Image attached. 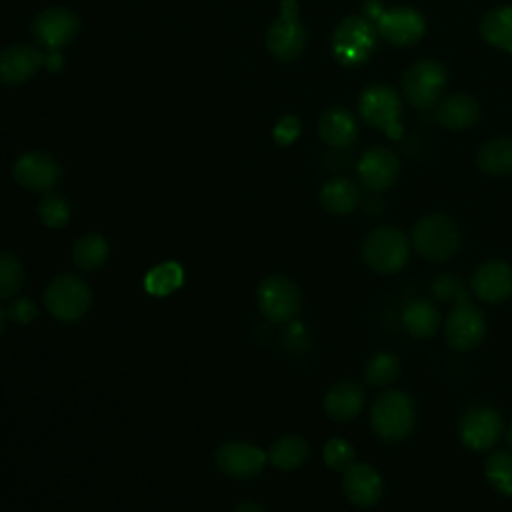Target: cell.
Masks as SVG:
<instances>
[{"instance_id":"f35d334b","label":"cell","mask_w":512,"mask_h":512,"mask_svg":"<svg viewBox=\"0 0 512 512\" xmlns=\"http://www.w3.org/2000/svg\"><path fill=\"white\" fill-rule=\"evenodd\" d=\"M44 62H46V66H48V70H60L62 68V64H64V58H62V54L58 52V50H50L48 52V56H44Z\"/></svg>"},{"instance_id":"2e32d148","label":"cell","mask_w":512,"mask_h":512,"mask_svg":"<svg viewBox=\"0 0 512 512\" xmlns=\"http://www.w3.org/2000/svg\"><path fill=\"white\" fill-rule=\"evenodd\" d=\"M342 492L352 506L370 508L382 498L384 480L374 466L354 462L342 472Z\"/></svg>"},{"instance_id":"83f0119b","label":"cell","mask_w":512,"mask_h":512,"mask_svg":"<svg viewBox=\"0 0 512 512\" xmlns=\"http://www.w3.org/2000/svg\"><path fill=\"white\" fill-rule=\"evenodd\" d=\"M110 246L108 240L98 232H88L80 236L72 248V260L80 270L94 272L102 268L108 260Z\"/></svg>"},{"instance_id":"7a4b0ae2","label":"cell","mask_w":512,"mask_h":512,"mask_svg":"<svg viewBox=\"0 0 512 512\" xmlns=\"http://www.w3.org/2000/svg\"><path fill=\"white\" fill-rule=\"evenodd\" d=\"M412 246L430 262H446L460 248V230L450 216L430 212L414 224Z\"/></svg>"},{"instance_id":"8fae6325","label":"cell","mask_w":512,"mask_h":512,"mask_svg":"<svg viewBox=\"0 0 512 512\" xmlns=\"http://www.w3.org/2000/svg\"><path fill=\"white\" fill-rule=\"evenodd\" d=\"M446 68L436 60H420L402 76V92L416 108H430L446 86Z\"/></svg>"},{"instance_id":"d6a6232c","label":"cell","mask_w":512,"mask_h":512,"mask_svg":"<svg viewBox=\"0 0 512 512\" xmlns=\"http://www.w3.org/2000/svg\"><path fill=\"white\" fill-rule=\"evenodd\" d=\"M22 286H24L22 262L10 252H0V300L16 296Z\"/></svg>"},{"instance_id":"9a60e30c","label":"cell","mask_w":512,"mask_h":512,"mask_svg":"<svg viewBox=\"0 0 512 512\" xmlns=\"http://www.w3.org/2000/svg\"><path fill=\"white\" fill-rule=\"evenodd\" d=\"M374 26L378 34L394 46H412L426 32L424 16L410 6H394L384 10L376 18Z\"/></svg>"},{"instance_id":"836d02e7","label":"cell","mask_w":512,"mask_h":512,"mask_svg":"<svg viewBox=\"0 0 512 512\" xmlns=\"http://www.w3.org/2000/svg\"><path fill=\"white\" fill-rule=\"evenodd\" d=\"M322 458H324V464L334 470V472H344L348 466L354 464V458H356V450L354 446L346 440V438H340V436H334L330 438L324 448H322Z\"/></svg>"},{"instance_id":"603a6c76","label":"cell","mask_w":512,"mask_h":512,"mask_svg":"<svg viewBox=\"0 0 512 512\" xmlns=\"http://www.w3.org/2000/svg\"><path fill=\"white\" fill-rule=\"evenodd\" d=\"M440 310L428 298H414L402 308V324L406 332L418 340L434 336L440 328Z\"/></svg>"},{"instance_id":"ffe728a7","label":"cell","mask_w":512,"mask_h":512,"mask_svg":"<svg viewBox=\"0 0 512 512\" xmlns=\"http://www.w3.org/2000/svg\"><path fill=\"white\" fill-rule=\"evenodd\" d=\"M322 406L334 422L354 420L364 408V388L354 380H340L326 390Z\"/></svg>"},{"instance_id":"4316f807","label":"cell","mask_w":512,"mask_h":512,"mask_svg":"<svg viewBox=\"0 0 512 512\" xmlns=\"http://www.w3.org/2000/svg\"><path fill=\"white\" fill-rule=\"evenodd\" d=\"M480 36L494 48L512 54V6H498L484 14Z\"/></svg>"},{"instance_id":"30bf717a","label":"cell","mask_w":512,"mask_h":512,"mask_svg":"<svg viewBox=\"0 0 512 512\" xmlns=\"http://www.w3.org/2000/svg\"><path fill=\"white\" fill-rule=\"evenodd\" d=\"M258 308L266 320L272 324H286L296 318L300 310V290L298 286L280 274L266 276L256 290Z\"/></svg>"},{"instance_id":"60d3db41","label":"cell","mask_w":512,"mask_h":512,"mask_svg":"<svg viewBox=\"0 0 512 512\" xmlns=\"http://www.w3.org/2000/svg\"><path fill=\"white\" fill-rule=\"evenodd\" d=\"M4 322H6V310L0 306V334L4 330Z\"/></svg>"},{"instance_id":"484cf974","label":"cell","mask_w":512,"mask_h":512,"mask_svg":"<svg viewBox=\"0 0 512 512\" xmlns=\"http://www.w3.org/2000/svg\"><path fill=\"white\" fill-rule=\"evenodd\" d=\"M308 456H310V446L298 434L280 436L278 440L272 442L268 450V460L272 462V466L284 472L300 468L308 460Z\"/></svg>"},{"instance_id":"f1b7e54d","label":"cell","mask_w":512,"mask_h":512,"mask_svg":"<svg viewBox=\"0 0 512 512\" xmlns=\"http://www.w3.org/2000/svg\"><path fill=\"white\" fill-rule=\"evenodd\" d=\"M484 478L500 496H512V452L492 450L484 460Z\"/></svg>"},{"instance_id":"277c9868","label":"cell","mask_w":512,"mask_h":512,"mask_svg":"<svg viewBox=\"0 0 512 512\" xmlns=\"http://www.w3.org/2000/svg\"><path fill=\"white\" fill-rule=\"evenodd\" d=\"M376 26L366 16H346L332 34V54L342 66L364 64L376 48Z\"/></svg>"},{"instance_id":"ba28073f","label":"cell","mask_w":512,"mask_h":512,"mask_svg":"<svg viewBox=\"0 0 512 512\" xmlns=\"http://www.w3.org/2000/svg\"><path fill=\"white\" fill-rule=\"evenodd\" d=\"M360 118L374 126L376 130L386 132L390 138H398L402 134L400 128V96L394 88L386 84H370L362 90L358 100Z\"/></svg>"},{"instance_id":"74e56055","label":"cell","mask_w":512,"mask_h":512,"mask_svg":"<svg viewBox=\"0 0 512 512\" xmlns=\"http://www.w3.org/2000/svg\"><path fill=\"white\" fill-rule=\"evenodd\" d=\"M362 10H364V16H366L370 22H372V20L376 22V18L384 12L380 0H366L364 6H362Z\"/></svg>"},{"instance_id":"7402d4cb","label":"cell","mask_w":512,"mask_h":512,"mask_svg":"<svg viewBox=\"0 0 512 512\" xmlns=\"http://www.w3.org/2000/svg\"><path fill=\"white\" fill-rule=\"evenodd\" d=\"M318 134L328 146L346 148L358 136L356 118L344 106H330L318 118Z\"/></svg>"},{"instance_id":"7c38bea8","label":"cell","mask_w":512,"mask_h":512,"mask_svg":"<svg viewBox=\"0 0 512 512\" xmlns=\"http://www.w3.org/2000/svg\"><path fill=\"white\" fill-rule=\"evenodd\" d=\"M80 32V20L78 16L60 6L46 8L36 14L32 20V36L40 48L60 50L66 44H70Z\"/></svg>"},{"instance_id":"4fadbf2b","label":"cell","mask_w":512,"mask_h":512,"mask_svg":"<svg viewBox=\"0 0 512 512\" xmlns=\"http://www.w3.org/2000/svg\"><path fill=\"white\" fill-rule=\"evenodd\" d=\"M12 178L26 190L48 192L62 180V168L48 152L32 150L14 160Z\"/></svg>"},{"instance_id":"e575fe53","label":"cell","mask_w":512,"mask_h":512,"mask_svg":"<svg viewBox=\"0 0 512 512\" xmlns=\"http://www.w3.org/2000/svg\"><path fill=\"white\" fill-rule=\"evenodd\" d=\"M430 290L438 300H456L458 294L466 288H464V282H462L460 276H456V274H438L432 280Z\"/></svg>"},{"instance_id":"f546056e","label":"cell","mask_w":512,"mask_h":512,"mask_svg":"<svg viewBox=\"0 0 512 512\" xmlns=\"http://www.w3.org/2000/svg\"><path fill=\"white\" fill-rule=\"evenodd\" d=\"M400 358L392 352H376L374 356L368 358L366 366H364V380L370 386L376 388H384L388 384H392L398 374H400Z\"/></svg>"},{"instance_id":"44dd1931","label":"cell","mask_w":512,"mask_h":512,"mask_svg":"<svg viewBox=\"0 0 512 512\" xmlns=\"http://www.w3.org/2000/svg\"><path fill=\"white\" fill-rule=\"evenodd\" d=\"M434 116L446 130H468L480 120V104L470 94H452L436 106Z\"/></svg>"},{"instance_id":"5b68a950","label":"cell","mask_w":512,"mask_h":512,"mask_svg":"<svg viewBox=\"0 0 512 512\" xmlns=\"http://www.w3.org/2000/svg\"><path fill=\"white\" fill-rule=\"evenodd\" d=\"M484 334V314L472 304L470 294L462 290L444 320V340L456 352H470L482 344Z\"/></svg>"},{"instance_id":"4dcf8cb0","label":"cell","mask_w":512,"mask_h":512,"mask_svg":"<svg viewBox=\"0 0 512 512\" xmlns=\"http://www.w3.org/2000/svg\"><path fill=\"white\" fill-rule=\"evenodd\" d=\"M184 282V272L178 262H162L154 266L146 278H144V288L146 292L154 296H166L174 292L180 284Z\"/></svg>"},{"instance_id":"8992f818","label":"cell","mask_w":512,"mask_h":512,"mask_svg":"<svg viewBox=\"0 0 512 512\" xmlns=\"http://www.w3.org/2000/svg\"><path fill=\"white\" fill-rule=\"evenodd\" d=\"M92 302L90 286L76 274L54 276L44 290V304L48 312L60 322L80 320Z\"/></svg>"},{"instance_id":"3957f363","label":"cell","mask_w":512,"mask_h":512,"mask_svg":"<svg viewBox=\"0 0 512 512\" xmlns=\"http://www.w3.org/2000/svg\"><path fill=\"white\" fill-rule=\"evenodd\" d=\"M410 240L394 226L372 230L362 242L364 264L378 274H394L408 264Z\"/></svg>"},{"instance_id":"b9f144b4","label":"cell","mask_w":512,"mask_h":512,"mask_svg":"<svg viewBox=\"0 0 512 512\" xmlns=\"http://www.w3.org/2000/svg\"><path fill=\"white\" fill-rule=\"evenodd\" d=\"M506 442H508V446L512 448V424H510V428H508V432H506Z\"/></svg>"},{"instance_id":"52a82bcc","label":"cell","mask_w":512,"mask_h":512,"mask_svg":"<svg viewBox=\"0 0 512 512\" xmlns=\"http://www.w3.org/2000/svg\"><path fill=\"white\" fill-rule=\"evenodd\" d=\"M296 0H282L280 16L268 26L266 50L280 62L296 60L308 42L306 28L298 20Z\"/></svg>"},{"instance_id":"6da1fadb","label":"cell","mask_w":512,"mask_h":512,"mask_svg":"<svg viewBox=\"0 0 512 512\" xmlns=\"http://www.w3.org/2000/svg\"><path fill=\"white\" fill-rule=\"evenodd\" d=\"M416 422V404L404 390H384L370 406V428L378 440L396 444L406 440Z\"/></svg>"},{"instance_id":"d6986e66","label":"cell","mask_w":512,"mask_h":512,"mask_svg":"<svg viewBox=\"0 0 512 512\" xmlns=\"http://www.w3.org/2000/svg\"><path fill=\"white\" fill-rule=\"evenodd\" d=\"M44 54L30 44H10L0 50V82L18 86L36 76Z\"/></svg>"},{"instance_id":"d4e9b609","label":"cell","mask_w":512,"mask_h":512,"mask_svg":"<svg viewBox=\"0 0 512 512\" xmlns=\"http://www.w3.org/2000/svg\"><path fill=\"white\" fill-rule=\"evenodd\" d=\"M360 200L356 184L348 178H332L320 190V204L326 212L336 216L350 214Z\"/></svg>"},{"instance_id":"1f68e13d","label":"cell","mask_w":512,"mask_h":512,"mask_svg":"<svg viewBox=\"0 0 512 512\" xmlns=\"http://www.w3.org/2000/svg\"><path fill=\"white\" fill-rule=\"evenodd\" d=\"M38 216L48 228H64L72 216V206L64 194L48 190L38 202Z\"/></svg>"},{"instance_id":"ab89813d","label":"cell","mask_w":512,"mask_h":512,"mask_svg":"<svg viewBox=\"0 0 512 512\" xmlns=\"http://www.w3.org/2000/svg\"><path fill=\"white\" fill-rule=\"evenodd\" d=\"M232 512H266V510L258 502L246 500V502H240Z\"/></svg>"},{"instance_id":"d590c367","label":"cell","mask_w":512,"mask_h":512,"mask_svg":"<svg viewBox=\"0 0 512 512\" xmlns=\"http://www.w3.org/2000/svg\"><path fill=\"white\" fill-rule=\"evenodd\" d=\"M6 316L16 324H30L38 316V306L34 304V300L26 296H18V298H12V302L8 304Z\"/></svg>"},{"instance_id":"5bb4252c","label":"cell","mask_w":512,"mask_h":512,"mask_svg":"<svg viewBox=\"0 0 512 512\" xmlns=\"http://www.w3.org/2000/svg\"><path fill=\"white\" fill-rule=\"evenodd\" d=\"M268 454L250 442H224L214 452L218 470L236 480H248L262 472Z\"/></svg>"},{"instance_id":"e0dca14e","label":"cell","mask_w":512,"mask_h":512,"mask_svg":"<svg viewBox=\"0 0 512 512\" xmlns=\"http://www.w3.org/2000/svg\"><path fill=\"white\" fill-rule=\"evenodd\" d=\"M474 296L488 304L504 302L512 296V264L506 260H486L482 262L470 280Z\"/></svg>"},{"instance_id":"ac0fdd59","label":"cell","mask_w":512,"mask_h":512,"mask_svg":"<svg viewBox=\"0 0 512 512\" xmlns=\"http://www.w3.org/2000/svg\"><path fill=\"white\" fill-rule=\"evenodd\" d=\"M356 172L364 188L372 192H384L396 182L400 172V160L390 148L376 146L362 154Z\"/></svg>"},{"instance_id":"9c48e42d","label":"cell","mask_w":512,"mask_h":512,"mask_svg":"<svg viewBox=\"0 0 512 512\" xmlns=\"http://www.w3.org/2000/svg\"><path fill=\"white\" fill-rule=\"evenodd\" d=\"M504 430L500 412L488 404L468 406L458 420V438L464 448L472 452H484L494 448Z\"/></svg>"},{"instance_id":"8d00e7d4","label":"cell","mask_w":512,"mask_h":512,"mask_svg":"<svg viewBox=\"0 0 512 512\" xmlns=\"http://www.w3.org/2000/svg\"><path fill=\"white\" fill-rule=\"evenodd\" d=\"M300 130V120L294 114H286L276 122L272 136L278 146H290L300 136Z\"/></svg>"},{"instance_id":"cb8c5ba5","label":"cell","mask_w":512,"mask_h":512,"mask_svg":"<svg viewBox=\"0 0 512 512\" xmlns=\"http://www.w3.org/2000/svg\"><path fill=\"white\" fill-rule=\"evenodd\" d=\"M476 166L490 176L512 174V138L500 136L484 142L476 152Z\"/></svg>"}]
</instances>
